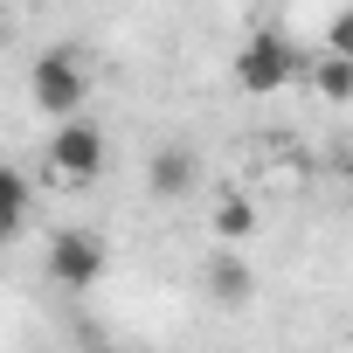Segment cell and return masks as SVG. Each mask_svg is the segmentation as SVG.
I'll return each mask as SVG.
<instances>
[{
    "instance_id": "6da1fadb",
    "label": "cell",
    "mask_w": 353,
    "mask_h": 353,
    "mask_svg": "<svg viewBox=\"0 0 353 353\" xmlns=\"http://www.w3.org/2000/svg\"><path fill=\"white\" fill-rule=\"evenodd\" d=\"M104 159H111V139H104V125H97L90 111L56 118V132H49V181H63V188H90L97 173H104Z\"/></svg>"
},
{
    "instance_id": "7a4b0ae2",
    "label": "cell",
    "mask_w": 353,
    "mask_h": 353,
    "mask_svg": "<svg viewBox=\"0 0 353 353\" xmlns=\"http://www.w3.org/2000/svg\"><path fill=\"white\" fill-rule=\"evenodd\" d=\"M229 77H236V90H250V97H277L284 83H298V77H305V56H298L277 28H256V35L236 49Z\"/></svg>"
},
{
    "instance_id": "3957f363",
    "label": "cell",
    "mask_w": 353,
    "mask_h": 353,
    "mask_svg": "<svg viewBox=\"0 0 353 353\" xmlns=\"http://www.w3.org/2000/svg\"><path fill=\"white\" fill-rule=\"evenodd\" d=\"M28 97H35L42 118H70V111H83V97H90L83 56H77V49H49V56H35V70H28Z\"/></svg>"
},
{
    "instance_id": "277c9868",
    "label": "cell",
    "mask_w": 353,
    "mask_h": 353,
    "mask_svg": "<svg viewBox=\"0 0 353 353\" xmlns=\"http://www.w3.org/2000/svg\"><path fill=\"white\" fill-rule=\"evenodd\" d=\"M104 270H111V250H104L97 229H63V236H49V284H56V291H97Z\"/></svg>"
},
{
    "instance_id": "5b68a950",
    "label": "cell",
    "mask_w": 353,
    "mask_h": 353,
    "mask_svg": "<svg viewBox=\"0 0 353 353\" xmlns=\"http://www.w3.org/2000/svg\"><path fill=\"white\" fill-rule=\"evenodd\" d=\"M201 284H208V298H215V305H229V312H243V305L256 298V270L243 263V250H236V243H222V250L208 256Z\"/></svg>"
},
{
    "instance_id": "8992f818",
    "label": "cell",
    "mask_w": 353,
    "mask_h": 353,
    "mask_svg": "<svg viewBox=\"0 0 353 353\" xmlns=\"http://www.w3.org/2000/svg\"><path fill=\"white\" fill-rule=\"evenodd\" d=\"M145 188H152L159 201H188V194L201 188V159H194L188 145H159V152L145 159Z\"/></svg>"
},
{
    "instance_id": "52a82bcc",
    "label": "cell",
    "mask_w": 353,
    "mask_h": 353,
    "mask_svg": "<svg viewBox=\"0 0 353 353\" xmlns=\"http://www.w3.org/2000/svg\"><path fill=\"white\" fill-rule=\"evenodd\" d=\"M256 222H263V215H256V201H250L243 188H215V194H208V236H215V243H250Z\"/></svg>"
},
{
    "instance_id": "ba28073f",
    "label": "cell",
    "mask_w": 353,
    "mask_h": 353,
    "mask_svg": "<svg viewBox=\"0 0 353 353\" xmlns=\"http://www.w3.org/2000/svg\"><path fill=\"white\" fill-rule=\"evenodd\" d=\"M305 83H312L325 104H353V56H339V49L305 56Z\"/></svg>"
},
{
    "instance_id": "9c48e42d",
    "label": "cell",
    "mask_w": 353,
    "mask_h": 353,
    "mask_svg": "<svg viewBox=\"0 0 353 353\" xmlns=\"http://www.w3.org/2000/svg\"><path fill=\"white\" fill-rule=\"evenodd\" d=\"M21 229H28V188H21L14 166H0V250H8Z\"/></svg>"
},
{
    "instance_id": "30bf717a",
    "label": "cell",
    "mask_w": 353,
    "mask_h": 353,
    "mask_svg": "<svg viewBox=\"0 0 353 353\" xmlns=\"http://www.w3.org/2000/svg\"><path fill=\"white\" fill-rule=\"evenodd\" d=\"M325 49H339V56H353V8H339V14L325 21Z\"/></svg>"
},
{
    "instance_id": "8fae6325",
    "label": "cell",
    "mask_w": 353,
    "mask_h": 353,
    "mask_svg": "<svg viewBox=\"0 0 353 353\" xmlns=\"http://www.w3.org/2000/svg\"><path fill=\"white\" fill-rule=\"evenodd\" d=\"M346 188H353V173H346Z\"/></svg>"
}]
</instances>
